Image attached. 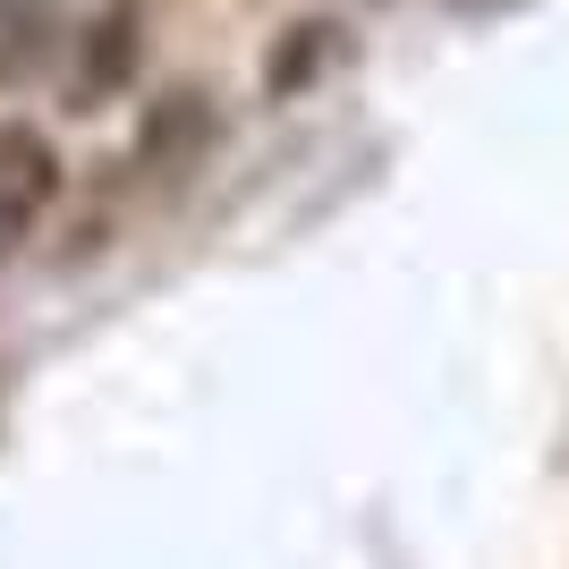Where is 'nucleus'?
Here are the masks:
<instances>
[{
    "label": "nucleus",
    "instance_id": "nucleus-2",
    "mask_svg": "<svg viewBox=\"0 0 569 569\" xmlns=\"http://www.w3.org/2000/svg\"><path fill=\"white\" fill-rule=\"evenodd\" d=\"M69 34V0H0V86H26Z\"/></svg>",
    "mask_w": 569,
    "mask_h": 569
},
{
    "label": "nucleus",
    "instance_id": "nucleus-1",
    "mask_svg": "<svg viewBox=\"0 0 569 569\" xmlns=\"http://www.w3.org/2000/svg\"><path fill=\"white\" fill-rule=\"evenodd\" d=\"M51 196H60V153L43 144V128L0 119V256L43 221Z\"/></svg>",
    "mask_w": 569,
    "mask_h": 569
}]
</instances>
